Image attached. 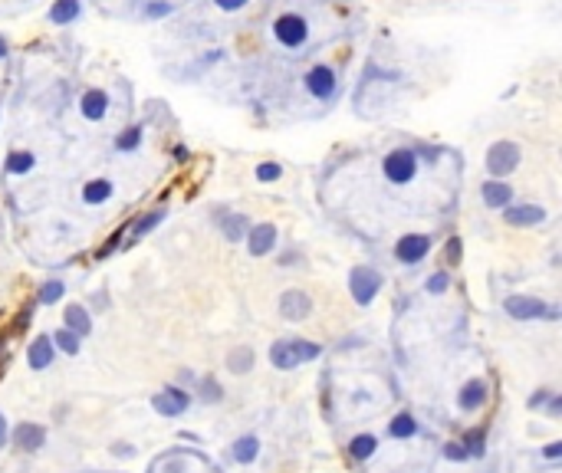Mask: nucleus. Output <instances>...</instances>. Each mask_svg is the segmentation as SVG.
<instances>
[{
	"mask_svg": "<svg viewBox=\"0 0 562 473\" xmlns=\"http://www.w3.org/2000/svg\"><path fill=\"white\" fill-rule=\"evenodd\" d=\"M503 309L513 316V319H552V309L542 299H533V296H510L503 302Z\"/></svg>",
	"mask_w": 562,
	"mask_h": 473,
	"instance_id": "423d86ee",
	"label": "nucleus"
},
{
	"mask_svg": "<svg viewBox=\"0 0 562 473\" xmlns=\"http://www.w3.org/2000/svg\"><path fill=\"white\" fill-rule=\"evenodd\" d=\"M546 395H549V391H536V395L530 398V408H540L542 401H546Z\"/></svg>",
	"mask_w": 562,
	"mask_h": 473,
	"instance_id": "ea45409f",
	"label": "nucleus"
},
{
	"mask_svg": "<svg viewBox=\"0 0 562 473\" xmlns=\"http://www.w3.org/2000/svg\"><path fill=\"white\" fill-rule=\"evenodd\" d=\"M309 312H313V299H309L303 290H286L280 296V316L283 319L296 323V319H309Z\"/></svg>",
	"mask_w": 562,
	"mask_h": 473,
	"instance_id": "6e6552de",
	"label": "nucleus"
},
{
	"mask_svg": "<svg viewBox=\"0 0 562 473\" xmlns=\"http://www.w3.org/2000/svg\"><path fill=\"white\" fill-rule=\"evenodd\" d=\"M220 395H224V391H220V385H217L214 378H204V381H201V401L214 404V401H220Z\"/></svg>",
	"mask_w": 562,
	"mask_h": 473,
	"instance_id": "7c9ffc66",
	"label": "nucleus"
},
{
	"mask_svg": "<svg viewBox=\"0 0 562 473\" xmlns=\"http://www.w3.org/2000/svg\"><path fill=\"white\" fill-rule=\"evenodd\" d=\"M46 441V430L40 428V424H17L13 428V444L20 447V451H40Z\"/></svg>",
	"mask_w": 562,
	"mask_h": 473,
	"instance_id": "f8f14e48",
	"label": "nucleus"
},
{
	"mask_svg": "<svg viewBox=\"0 0 562 473\" xmlns=\"http://www.w3.org/2000/svg\"><path fill=\"white\" fill-rule=\"evenodd\" d=\"M414 171H418V158H414L411 148H395L385 158V178L391 184H408L414 178Z\"/></svg>",
	"mask_w": 562,
	"mask_h": 473,
	"instance_id": "7ed1b4c3",
	"label": "nucleus"
},
{
	"mask_svg": "<svg viewBox=\"0 0 562 473\" xmlns=\"http://www.w3.org/2000/svg\"><path fill=\"white\" fill-rule=\"evenodd\" d=\"M145 13H148V17H164V13H171V7H168V3H152Z\"/></svg>",
	"mask_w": 562,
	"mask_h": 473,
	"instance_id": "4c0bfd02",
	"label": "nucleus"
},
{
	"mask_svg": "<svg viewBox=\"0 0 562 473\" xmlns=\"http://www.w3.org/2000/svg\"><path fill=\"white\" fill-rule=\"evenodd\" d=\"M7 444V421H3V414H0V447Z\"/></svg>",
	"mask_w": 562,
	"mask_h": 473,
	"instance_id": "a19ab883",
	"label": "nucleus"
},
{
	"mask_svg": "<svg viewBox=\"0 0 562 473\" xmlns=\"http://www.w3.org/2000/svg\"><path fill=\"white\" fill-rule=\"evenodd\" d=\"M257 178H260V181H276V178H280V164H270V162L260 164V168H257Z\"/></svg>",
	"mask_w": 562,
	"mask_h": 473,
	"instance_id": "72a5a7b5",
	"label": "nucleus"
},
{
	"mask_svg": "<svg viewBox=\"0 0 562 473\" xmlns=\"http://www.w3.org/2000/svg\"><path fill=\"white\" fill-rule=\"evenodd\" d=\"M306 89H309L316 99H329L335 92V73L329 66H313L309 76H306Z\"/></svg>",
	"mask_w": 562,
	"mask_h": 473,
	"instance_id": "9d476101",
	"label": "nucleus"
},
{
	"mask_svg": "<svg viewBox=\"0 0 562 473\" xmlns=\"http://www.w3.org/2000/svg\"><path fill=\"white\" fill-rule=\"evenodd\" d=\"M444 457H447V460H467L464 444H447V447H444Z\"/></svg>",
	"mask_w": 562,
	"mask_h": 473,
	"instance_id": "f704fd0d",
	"label": "nucleus"
},
{
	"mask_svg": "<svg viewBox=\"0 0 562 473\" xmlns=\"http://www.w3.org/2000/svg\"><path fill=\"white\" fill-rule=\"evenodd\" d=\"M7 53V43H3V36H0V56Z\"/></svg>",
	"mask_w": 562,
	"mask_h": 473,
	"instance_id": "37998d69",
	"label": "nucleus"
},
{
	"mask_svg": "<svg viewBox=\"0 0 562 473\" xmlns=\"http://www.w3.org/2000/svg\"><path fill=\"white\" fill-rule=\"evenodd\" d=\"M414 430H418V424H414V418H411V414H398V418L388 424L391 437H414Z\"/></svg>",
	"mask_w": 562,
	"mask_h": 473,
	"instance_id": "a878e982",
	"label": "nucleus"
},
{
	"mask_svg": "<svg viewBox=\"0 0 562 473\" xmlns=\"http://www.w3.org/2000/svg\"><path fill=\"white\" fill-rule=\"evenodd\" d=\"M164 220V211H152V214H145L135 220V236H145L148 230H155V227Z\"/></svg>",
	"mask_w": 562,
	"mask_h": 473,
	"instance_id": "cd10ccee",
	"label": "nucleus"
},
{
	"mask_svg": "<svg viewBox=\"0 0 562 473\" xmlns=\"http://www.w3.org/2000/svg\"><path fill=\"white\" fill-rule=\"evenodd\" d=\"M273 33H276V40L283 46H303L306 36H309V27H306L300 13H283L280 20L273 23Z\"/></svg>",
	"mask_w": 562,
	"mask_h": 473,
	"instance_id": "39448f33",
	"label": "nucleus"
},
{
	"mask_svg": "<svg viewBox=\"0 0 562 473\" xmlns=\"http://www.w3.org/2000/svg\"><path fill=\"white\" fill-rule=\"evenodd\" d=\"M484 401H486V381L484 378H470V381L461 388V395H457V404H461L464 411L484 408Z\"/></svg>",
	"mask_w": 562,
	"mask_h": 473,
	"instance_id": "4468645a",
	"label": "nucleus"
},
{
	"mask_svg": "<svg viewBox=\"0 0 562 473\" xmlns=\"http://www.w3.org/2000/svg\"><path fill=\"white\" fill-rule=\"evenodd\" d=\"M457 260H461V240L454 236V240L447 243V263H457Z\"/></svg>",
	"mask_w": 562,
	"mask_h": 473,
	"instance_id": "c9c22d12",
	"label": "nucleus"
},
{
	"mask_svg": "<svg viewBox=\"0 0 562 473\" xmlns=\"http://www.w3.org/2000/svg\"><path fill=\"white\" fill-rule=\"evenodd\" d=\"M227 368L234 372V375H244V372H250V368H253V348H247V345H237V348L227 355Z\"/></svg>",
	"mask_w": 562,
	"mask_h": 473,
	"instance_id": "aec40b11",
	"label": "nucleus"
},
{
	"mask_svg": "<svg viewBox=\"0 0 562 473\" xmlns=\"http://www.w3.org/2000/svg\"><path fill=\"white\" fill-rule=\"evenodd\" d=\"M428 250H431V236L408 234V236H401L398 243H395V257H398L401 263L414 267V263H421V260L428 257Z\"/></svg>",
	"mask_w": 562,
	"mask_h": 473,
	"instance_id": "0eeeda50",
	"label": "nucleus"
},
{
	"mask_svg": "<svg viewBox=\"0 0 562 473\" xmlns=\"http://www.w3.org/2000/svg\"><path fill=\"white\" fill-rule=\"evenodd\" d=\"M33 168V155L30 151H13L10 158H7V171L10 174H27Z\"/></svg>",
	"mask_w": 562,
	"mask_h": 473,
	"instance_id": "bb28decb",
	"label": "nucleus"
},
{
	"mask_svg": "<svg viewBox=\"0 0 562 473\" xmlns=\"http://www.w3.org/2000/svg\"><path fill=\"white\" fill-rule=\"evenodd\" d=\"M542 453H546V457H549V460H556V457H559V453H562V444H559V441L546 444V451H542Z\"/></svg>",
	"mask_w": 562,
	"mask_h": 473,
	"instance_id": "58836bf2",
	"label": "nucleus"
},
{
	"mask_svg": "<svg viewBox=\"0 0 562 473\" xmlns=\"http://www.w3.org/2000/svg\"><path fill=\"white\" fill-rule=\"evenodd\" d=\"M106 106H108V99H106V92H99V89H89V92H83V99H79L83 115L92 118V122H99V118L106 115Z\"/></svg>",
	"mask_w": 562,
	"mask_h": 473,
	"instance_id": "dca6fc26",
	"label": "nucleus"
},
{
	"mask_svg": "<svg viewBox=\"0 0 562 473\" xmlns=\"http://www.w3.org/2000/svg\"><path fill=\"white\" fill-rule=\"evenodd\" d=\"M464 451H467V457H484V451H486V430L484 428H474V430H467L464 434Z\"/></svg>",
	"mask_w": 562,
	"mask_h": 473,
	"instance_id": "5701e85b",
	"label": "nucleus"
},
{
	"mask_svg": "<svg viewBox=\"0 0 562 473\" xmlns=\"http://www.w3.org/2000/svg\"><path fill=\"white\" fill-rule=\"evenodd\" d=\"M517 164H519V148L513 145V141H497V145H490V151H486V171L490 174L503 178V174H510Z\"/></svg>",
	"mask_w": 562,
	"mask_h": 473,
	"instance_id": "20e7f679",
	"label": "nucleus"
},
{
	"mask_svg": "<svg viewBox=\"0 0 562 473\" xmlns=\"http://www.w3.org/2000/svg\"><path fill=\"white\" fill-rule=\"evenodd\" d=\"M349 290H352V299H356L358 306H368V302L379 296L381 276L372 267H356L349 273Z\"/></svg>",
	"mask_w": 562,
	"mask_h": 473,
	"instance_id": "f03ea898",
	"label": "nucleus"
},
{
	"mask_svg": "<svg viewBox=\"0 0 562 473\" xmlns=\"http://www.w3.org/2000/svg\"><path fill=\"white\" fill-rule=\"evenodd\" d=\"M139 141H141V129H129L115 145H119L122 151H132V148H139Z\"/></svg>",
	"mask_w": 562,
	"mask_h": 473,
	"instance_id": "2f4dec72",
	"label": "nucleus"
},
{
	"mask_svg": "<svg viewBox=\"0 0 562 473\" xmlns=\"http://www.w3.org/2000/svg\"><path fill=\"white\" fill-rule=\"evenodd\" d=\"M562 411V401L559 398H552V404H549V414H559Z\"/></svg>",
	"mask_w": 562,
	"mask_h": 473,
	"instance_id": "79ce46f5",
	"label": "nucleus"
},
{
	"mask_svg": "<svg viewBox=\"0 0 562 473\" xmlns=\"http://www.w3.org/2000/svg\"><path fill=\"white\" fill-rule=\"evenodd\" d=\"M510 227H533V224H542L546 220V211L536 204H517V207H507L503 211Z\"/></svg>",
	"mask_w": 562,
	"mask_h": 473,
	"instance_id": "9b49d317",
	"label": "nucleus"
},
{
	"mask_svg": "<svg viewBox=\"0 0 562 473\" xmlns=\"http://www.w3.org/2000/svg\"><path fill=\"white\" fill-rule=\"evenodd\" d=\"M480 194H484V204L486 207H510V201H513V188L503 181H484V188H480Z\"/></svg>",
	"mask_w": 562,
	"mask_h": 473,
	"instance_id": "2eb2a0df",
	"label": "nucleus"
},
{
	"mask_svg": "<svg viewBox=\"0 0 562 473\" xmlns=\"http://www.w3.org/2000/svg\"><path fill=\"white\" fill-rule=\"evenodd\" d=\"M273 243H276V227H273V224H260V227H253V230L247 234V247H250V253H253V257L270 253Z\"/></svg>",
	"mask_w": 562,
	"mask_h": 473,
	"instance_id": "ddd939ff",
	"label": "nucleus"
},
{
	"mask_svg": "<svg viewBox=\"0 0 562 473\" xmlns=\"http://www.w3.org/2000/svg\"><path fill=\"white\" fill-rule=\"evenodd\" d=\"M63 292H66L63 283H59V280H50L43 290H40V302H46V306H50V302H56L59 296H63Z\"/></svg>",
	"mask_w": 562,
	"mask_h": 473,
	"instance_id": "c756f323",
	"label": "nucleus"
},
{
	"mask_svg": "<svg viewBox=\"0 0 562 473\" xmlns=\"http://www.w3.org/2000/svg\"><path fill=\"white\" fill-rule=\"evenodd\" d=\"M108 194H112V184L108 181H89L86 188H83V197H86L89 204H102V201H108Z\"/></svg>",
	"mask_w": 562,
	"mask_h": 473,
	"instance_id": "393cba45",
	"label": "nucleus"
},
{
	"mask_svg": "<svg viewBox=\"0 0 562 473\" xmlns=\"http://www.w3.org/2000/svg\"><path fill=\"white\" fill-rule=\"evenodd\" d=\"M447 286H451V276H447V273H434V276H428V292H434V296L444 292Z\"/></svg>",
	"mask_w": 562,
	"mask_h": 473,
	"instance_id": "473e14b6",
	"label": "nucleus"
},
{
	"mask_svg": "<svg viewBox=\"0 0 562 473\" xmlns=\"http://www.w3.org/2000/svg\"><path fill=\"white\" fill-rule=\"evenodd\" d=\"M53 342L63 348V352H69V355H76L79 352V335L76 332H69V329H59V332L53 335Z\"/></svg>",
	"mask_w": 562,
	"mask_h": 473,
	"instance_id": "c85d7f7f",
	"label": "nucleus"
},
{
	"mask_svg": "<svg viewBox=\"0 0 562 473\" xmlns=\"http://www.w3.org/2000/svg\"><path fill=\"white\" fill-rule=\"evenodd\" d=\"M257 451H260V441L253 437V434L237 437V444H234V460L237 463H253L257 460Z\"/></svg>",
	"mask_w": 562,
	"mask_h": 473,
	"instance_id": "4be33fe9",
	"label": "nucleus"
},
{
	"mask_svg": "<svg viewBox=\"0 0 562 473\" xmlns=\"http://www.w3.org/2000/svg\"><path fill=\"white\" fill-rule=\"evenodd\" d=\"M27 358H30V365L36 368V372H40V368H50V362H53V339H46V335H36V342L30 345Z\"/></svg>",
	"mask_w": 562,
	"mask_h": 473,
	"instance_id": "f3484780",
	"label": "nucleus"
},
{
	"mask_svg": "<svg viewBox=\"0 0 562 473\" xmlns=\"http://www.w3.org/2000/svg\"><path fill=\"white\" fill-rule=\"evenodd\" d=\"M375 447H379V441H375L372 434H358V437L349 441V453H352V460H368V457L375 453Z\"/></svg>",
	"mask_w": 562,
	"mask_h": 473,
	"instance_id": "412c9836",
	"label": "nucleus"
},
{
	"mask_svg": "<svg viewBox=\"0 0 562 473\" xmlns=\"http://www.w3.org/2000/svg\"><path fill=\"white\" fill-rule=\"evenodd\" d=\"M63 323H66V329H69V332H76L79 339L89 335V329H92V319H89V312L83 309V306H66Z\"/></svg>",
	"mask_w": 562,
	"mask_h": 473,
	"instance_id": "a211bd4d",
	"label": "nucleus"
},
{
	"mask_svg": "<svg viewBox=\"0 0 562 473\" xmlns=\"http://www.w3.org/2000/svg\"><path fill=\"white\" fill-rule=\"evenodd\" d=\"M79 17V0H56L53 10H50V20L53 23H69Z\"/></svg>",
	"mask_w": 562,
	"mask_h": 473,
	"instance_id": "b1692460",
	"label": "nucleus"
},
{
	"mask_svg": "<svg viewBox=\"0 0 562 473\" xmlns=\"http://www.w3.org/2000/svg\"><path fill=\"white\" fill-rule=\"evenodd\" d=\"M313 358H319V345L306 342V339H283V342H273L270 348V362L283 372L303 365V362H313Z\"/></svg>",
	"mask_w": 562,
	"mask_h": 473,
	"instance_id": "f257e3e1",
	"label": "nucleus"
},
{
	"mask_svg": "<svg viewBox=\"0 0 562 473\" xmlns=\"http://www.w3.org/2000/svg\"><path fill=\"white\" fill-rule=\"evenodd\" d=\"M152 404H155V411H158V414H164V418H178V414H184V411H188L191 398L184 395L181 388H168V391H162V395H155Z\"/></svg>",
	"mask_w": 562,
	"mask_h": 473,
	"instance_id": "1a4fd4ad",
	"label": "nucleus"
},
{
	"mask_svg": "<svg viewBox=\"0 0 562 473\" xmlns=\"http://www.w3.org/2000/svg\"><path fill=\"white\" fill-rule=\"evenodd\" d=\"M217 220H220V227H224V236L234 240V243L247 236V217L244 214H220Z\"/></svg>",
	"mask_w": 562,
	"mask_h": 473,
	"instance_id": "6ab92c4d",
	"label": "nucleus"
},
{
	"mask_svg": "<svg viewBox=\"0 0 562 473\" xmlns=\"http://www.w3.org/2000/svg\"><path fill=\"white\" fill-rule=\"evenodd\" d=\"M214 3L220 7V10H240V7H244L247 0H214Z\"/></svg>",
	"mask_w": 562,
	"mask_h": 473,
	"instance_id": "e433bc0d",
	"label": "nucleus"
}]
</instances>
